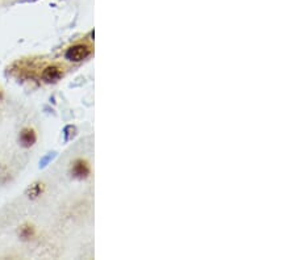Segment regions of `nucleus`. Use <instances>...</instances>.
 <instances>
[{"instance_id": "obj_1", "label": "nucleus", "mask_w": 296, "mask_h": 260, "mask_svg": "<svg viewBox=\"0 0 296 260\" xmlns=\"http://www.w3.org/2000/svg\"><path fill=\"white\" fill-rule=\"evenodd\" d=\"M92 53V48L86 42H78V44L71 45L67 48L65 53V57L67 61L73 63H79L84 59H87Z\"/></svg>"}, {"instance_id": "obj_2", "label": "nucleus", "mask_w": 296, "mask_h": 260, "mask_svg": "<svg viewBox=\"0 0 296 260\" xmlns=\"http://www.w3.org/2000/svg\"><path fill=\"white\" fill-rule=\"evenodd\" d=\"M70 175L77 180H86L91 175V165L84 158H77L71 162Z\"/></svg>"}, {"instance_id": "obj_5", "label": "nucleus", "mask_w": 296, "mask_h": 260, "mask_svg": "<svg viewBox=\"0 0 296 260\" xmlns=\"http://www.w3.org/2000/svg\"><path fill=\"white\" fill-rule=\"evenodd\" d=\"M18 238L24 241V242H29L37 237V229L36 226L30 222H24L18 226L17 229Z\"/></svg>"}, {"instance_id": "obj_6", "label": "nucleus", "mask_w": 296, "mask_h": 260, "mask_svg": "<svg viewBox=\"0 0 296 260\" xmlns=\"http://www.w3.org/2000/svg\"><path fill=\"white\" fill-rule=\"evenodd\" d=\"M45 191H46V184L44 181H41V180H37V181L32 183L29 187L26 188L25 194L29 200H36V198L41 197L45 193Z\"/></svg>"}, {"instance_id": "obj_7", "label": "nucleus", "mask_w": 296, "mask_h": 260, "mask_svg": "<svg viewBox=\"0 0 296 260\" xmlns=\"http://www.w3.org/2000/svg\"><path fill=\"white\" fill-rule=\"evenodd\" d=\"M4 99V91H3V88L0 87V101H3Z\"/></svg>"}, {"instance_id": "obj_3", "label": "nucleus", "mask_w": 296, "mask_h": 260, "mask_svg": "<svg viewBox=\"0 0 296 260\" xmlns=\"http://www.w3.org/2000/svg\"><path fill=\"white\" fill-rule=\"evenodd\" d=\"M65 77V67L61 63H50L41 71V78L45 83H57Z\"/></svg>"}, {"instance_id": "obj_4", "label": "nucleus", "mask_w": 296, "mask_h": 260, "mask_svg": "<svg viewBox=\"0 0 296 260\" xmlns=\"http://www.w3.org/2000/svg\"><path fill=\"white\" fill-rule=\"evenodd\" d=\"M38 139V136H37V132L33 128H22L18 133V143L20 146H22L24 149H30L32 146H34Z\"/></svg>"}]
</instances>
